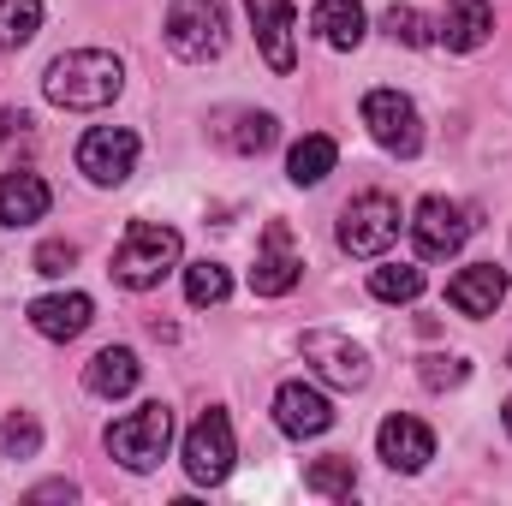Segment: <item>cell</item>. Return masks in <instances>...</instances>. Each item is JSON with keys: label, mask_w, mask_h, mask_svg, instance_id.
I'll return each mask as SVG.
<instances>
[{"label": "cell", "mask_w": 512, "mask_h": 506, "mask_svg": "<svg viewBox=\"0 0 512 506\" xmlns=\"http://www.w3.org/2000/svg\"><path fill=\"white\" fill-rule=\"evenodd\" d=\"M42 447V423L30 411H6L0 417V459H36Z\"/></svg>", "instance_id": "484cf974"}, {"label": "cell", "mask_w": 512, "mask_h": 506, "mask_svg": "<svg viewBox=\"0 0 512 506\" xmlns=\"http://www.w3.org/2000/svg\"><path fill=\"white\" fill-rule=\"evenodd\" d=\"M256 30V48L274 72H292L298 66V48H292V0H245Z\"/></svg>", "instance_id": "9a60e30c"}, {"label": "cell", "mask_w": 512, "mask_h": 506, "mask_svg": "<svg viewBox=\"0 0 512 506\" xmlns=\"http://www.w3.org/2000/svg\"><path fill=\"white\" fill-rule=\"evenodd\" d=\"M268 143H274V114H239L227 131V149H239V155H262Z\"/></svg>", "instance_id": "83f0119b"}, {"label": "cell", "mask_w": 512, "mask_h": 506, "mask_svg": "<svg viewBox=\"0 0 512 506\" xmlns=\"http://www.w3.org/2000/svg\"><path fill=\"white\" fill-rule=\"evenodd\" d=\"M304 489H310V495H328V501H346V495L358 489V465H352L346 453H328V459H316V465L304 471Z\"/></svg>", "instance_id": "7402d4cb"}, {"label": "cell", "mask_w": 512, "mask_h": 506, "mask_svg": "<svg viewBox=\"0 0 512 506\" xmlns=\"http://www.w3.org/2000/svg\"><path fill=\"white\" fill-rule=\"evenodd\" d=\"M167 441H173V411L161 399L126 411L120 423H108V453L126 465V471H155L167 459Z\"/></svg>", "instance_id": "3957f363"}, {"label": "cell", "mask_w": 512, "mask_h": 506, "mask_svg": "<svg viewBox=\"0 0 512 506\" xmlns=\"http://www.w3.org/2000/svg\"><path fill=\"white\" fill-rule=\"evenodd\" d=\"M131 167H137V131H126V126L84 131V143H78V173H84L90 185H126Z\"/></svg>", "instance_id": "30bf717a"}, {"label": "cell", "mask_w": 512, "mask_h": 506, "mask_svg": "<svg viewBox=\"0 0 512 506\" xmlns=\"http://www.w3.org/2000/svg\"><path fill=\"white\" fill-rule=\"evenodd\" d=\"M382 24H387V36H393V42H405V48H429V42H435L429 18H423L417 6H387Z\"/></svg>", "instance_id": "4316f807"}, {"label": "cell", "mask_w": 512, "mask_h": 506, "mask_svg": "<svg viewBox=\"0 0 512 506\" xmlns=\"http://www.w3.org/2000/svg\"><path fill=\"white\" fill-rule=\"evenodd\" d=\"M364 126L382 143L387 155H417L423 149V120H417V102L399 96V90H370L364 96Z\"/></svg>", "instance_id": "ba28073f"}, {"label": "cell", "mask_w": 512, "mask_h": 506, "mask_svg": "<svg viewBox=\"0 0 512 506\" xmlns=\"http://www.w3.org/2000/svg\"><path fill=\"white\" fill-rule=\"evenodd\" d=\"M399 239V203L387 191H364L340 209V251L346 256H382Z\"/></svg>", "instance_id": "8992f818"}, {"label": "cell", "mask_w": 512, "mask_h": 506, "mask_svg": "<svg viewBox=\"0 0 512 506\" xmlns=\"http://www.w3.org/2000/svg\"><path fill=\"white\" fill-rule=\"evenodd\" d=\"M298 346H304V364H316V376L328 381V387L358 393V387L370 381V352H364V346H352V340H346V334H334V328H310Z\"/></svg>", "instance_id": "9c48e42d"}, {"label": "cell", "mask_w": 512, "mask_h": 506, "mask_svg": "<svg viewBox=\"0 0 512 506\" xmlns=\"http://www.w3.org/2000/svg\"><path fill=\"white\" fill-rule=\"evenodd\" d=\"M507 364H512V346H507Z\"/></svg>", "instance_id": "836d02e7"}, {"label": "cell", "mask_w": 512, "mask_h": 506, "mask_svg": "<svg viewBox=\"0 0 512 506\" xmlns=\"http://www.w3.org/2000/svg\"><path fill=\"white\" fill-rule=\"evenodd\" d=\"M501 298H507V268H495V262H471L447 280V304L459 316H495Z\"/></svg>", "instance_id": "2e32d148"}, {"label": "cell", "mask_w": 512, "mask_h": 506, "mask_svg": "<svg viewBox=\"0 0 512 506\" xmlns=\"http://www.w3.org/2000/svg\"><path fill=\"white\" fill-rule=\"evenodd\" d=\"M334 161H340V143H334L328 131H310V137L292 143V155H286V179H292V185H322V179L334 173Z\"/></svg>", "instance_id": "44dd1931"}, {"label": "cell", "mask_w": 512, "mask_h": 506, "mask_svg": "<svg viewBox=\"0 0 512 506\" xmlns=\"http://www.w3.org/2000/svg\"><path fill=\"white\" fill-rule=\"evenodd\" d=\"M370 292L382 304H411V298H423V268L417 262H382L370 274Z\"/></svg>", "instance_id": "603a6c76"}, {"label": "cell", "mask_w": 512, "mask_h": 506, "mask_svg": "<svg viewBox=\"0 0 512 506\" xmlns=\"http://www.w3.org/2000/svg\"><path fill=\"white\" fill-rule=\"evenodd\" d=\"M179 256H185V239H179L173 227H161V221H131L108 274H114L126 292H149V286H161V280L179 268Z\"/></svg>", "instance_id": "7a4b0ae2"}, {"label": "cell", "mask_w": 512, "mask_h": 506, "mask_svg": "<svg viewBox=\"0 0 512 506\" xmlns=\"http://www.w3.org/2000/svg\"><path fill=\"white\" fill-rule=\"evenodd\" d=\"M24 316H30V328H36L42 340H60V346H66V340H78V334L96 322V304H90V292H48V298H36Z\"/></svg>", "instance_id": "4fadbf2b"}, {"label": "cell", "mask_w": 512, "mask_h": 506, "mask_svg": "<svg viewBox=\"0 0 512 506\" xmlns=\"http://www.w3.org/2000/svg\"><path fill=\"white\" fill-rule=\"evenodd\" d=\"M12 131L24 137V131H30V114H12V108H6V114H0V137H12Z\"/></svg>", "instance_id": "1f68e13d"}, {"label": "cell", "mask_w": 512, "mask_h": 506, "mask_svg": "<svg viewBox=\"0 0 512 506\" xmlns=\"http://www.w3.org/2000/svg\"><path fill=\"white\" fill-rule=\"evenodd\" d=\"M42 30V0H0V48L18 54Z\"/></svg>", "instance_id": "cb8c5ba5"}, {"label": "cell", "mask_w": 512, "mask_h": 506, "mask_svg": "<svg viewBox=\"0 0 512 506\" xmlns=\"http://www.w3.org/2000/svg\"><path fill=\"white\" fill-rule=\"evenodd\" d=\"M417 376H423V387H435V393H441V387H459V381L471 376V364H465V358H441V352H435V358H423V370H417Z\"/></svg>", "instance_id": "f1b7e54d"}, {"label": "cell", "mask_w": 512, "mask_h": 506, "mask_svg": "<svg viewBox=\"0 0 512 506\" xmlns=\"http://www.w3.org/2000/svg\"><path fill=\"white\" fill-rule=\"evenodd\" d=\"M405 227H411V245H417L423 262H441V256L465 251V239L477 233V209L447 203V197H423V203H417V215H411Z\"/></svg>", "instance_id": "277c9868"}, {"label": "cell", "mask_w": 512, "mask_h": 506, "mask_svg": "<svg viewBox=\"0 0 512 506\" xmlns=\"http://www.w3.org/2000/svg\"><path fill=\"white\" fill-rule=\"evenodd\" d=\"M72 495H78V489H72V483H42V489H36V495H30V501H72Z\"/></svg>", "instance_id": "4dcf8cb0"}, {"label": "cell", "mask_w": 512, "mask_h": 506, "mask_svg": "<svg viewBox=\"0 0 512 506\" xmlns=\"http://www.w3.org/2000/svg\"><path fill=\"white\" fill-rule=\"evenodd\" d=\"M48 203H54V191H48L42 173H6V179H0V221H6V227H30V221H42Z\"/></svg>", "instance_id": "ffe728a7"}, {"label": "cell", "mask_w": 512, "mask_h": 506, "mask_svg": "<svg viewBox=\"0 0 512 506\" xmlns=\"http://www.w3.org/2000/svg\"><path fill=\"white\" fill-rule=\"evenodd\" d=\"M489 36H495L489 0H447V12H441V24H435V42H447L453 54H477Z\"/></svg>", "instance_id": "e0dca14e"}, {"label": "cell", "mask_w": 512, "mask_h": 506, "mask_svg": "<svg viewBox=\"0 0 512 506\" xmlns=\"http://www.w3.org/2000/svg\"><path fill=\"white\" fill-rule=\"evenodd\" d=\"M42 90H48V102L66 108V114H96V108H108V102L126 90V66H120V54H108V48H72V54H60V60L48 66Z\"/></svg>", "instance_id": "6da1fadb"}, {"label": "cell", "mask_w": 512, "mask_h": 506, "mask_svg": "<svg viewBox=\"0 0 512 506\" xmlns=\"http://www.w3.org/2000/svg\"><path fill=\"white\" fill-rule=\"evenodd\" d=\"M501 423H507V435H512V399H507V405H501Z\"/></svg>", "instance_id": "d6a6232c"}, {"label": "cell", "mask_w": 512, "mask_h": 506, "mask_svg": "<svg viewBox=\"0 0 512 506\" xmlns=\"http://www.w3.org/2000/svg\"><path fill=\"white\" fill-rule=\"evenodd\" d=\"M167 48L179 60H215L227 48V12H221V0H173L167 6Z\"/></svg>", "instance_id": "5b68a950"}, {"label": "cell", "mask_w": 512, "mask_h": 506, "mask_svg": "<svg viewBox=\"0 0 512 506\" xmlns=\"http://www.w3.org/2000/svg\"><path fill=\"white\" fill-rule=\"evenodd\" d=\"M72 262H78V251H72L66 239H48V245L36 251V274H66Z\"/></svg>", "instance_id": "f546056e"}, {"label": "cell", "mask_w": 512, "mask_h": 506, "mask_svg": "<svg viewBox=\"0 0 512 506\" xmlns=\"http://www.w3.org/2000/svg\"><path fill=\"white\" fill-rule=\"evenodd\" d=\"M143 376V364H137V352L131 346H102L90 364H84V387L96 393V399H126L131 387Z\"/></svg>", "instance_id": "ac0fdd59"}, {"label": "cell", "mask_w": 512, "mask_h": 506, "mask_svg": "<svg viewBox=\"0 0 512 506\" xmlns=\"http://www.w3.org/2000/svg\"><path fill=\"white\" fill-rule=\"evenodd\" d=\"M274 423H280L292 441H316V435L334 429V405H328V393L310 387V381H280V393H274Z\"/></svg>", "instance_id": "8fae6325"}, {"label": "cell", "mask_w": 512, "mask_h": 506, "mask_svg": "<svg viewBox=\"0 0 512 506\" xmlns=\"http://www.w3.org/2000/svg\"><path fill=\"white\" fill-rule=\"evenodd\" d=\"M227 471H233V423H227V411H203L185 429V477L215 489V483H227Z\"/></svg>", "instance_id": "52a82bcc"}, {"label": "cell", "mask_w": 512, "mask_h": 506, "mask_svg": "<svg viewBox=\"0 0 512 506\" xmlns=\"http://www.w3.org/2000/svg\"><path fill=\"white\" fill-rule=\"evenodd\" d=\"M227 292H233V274H227L221 262H191V268H185V298H191L197 310L227 304Z\"/></svg>", "instance_id": "d4e9b609"}, {"label": "cell", "mask_w": 512, "mask_h": 506, "mask_svg": "<svg viewBox=\"0 0 512 506\" xmlns=\"http://www.w3.org/2000/svg\"><path fill=\"white\" fill-rule=\"evenodd\" d=\"M298 280H304V262L292 251L286 221H268L262 227V256H256V268H251V292L256 298H286Z\"/></svg>", "instance_id": "7c38bea8"}, {"label": "cell", "mask_w": 512, "mask_h": 506, "mask_svg": "<svg viewBox=\"0 0 512 506\" xmlns=\"http://www.w3.org/2000/svg\"><path fill=\"white\" fill-rule=\"evenodd\" d=\"M310 30H316L328 48L352 54V48L364 42L370 18H364V6H358V0H316V6H310Z\"/></svg>", "instance_id": "d6986e66"}, {"label": "cell", "mask_w": 512, "mask_h": 506, "mask_svg": "<svg viewBox=\"0 0 512 506\" xmlns=\"http://www.w3.org/2000/svg\"><path fill=\"white\" fill-rule=\"evenodd\" d=\"M376 453H382L393 471H405V477H417L429 459H435V435H429V423H417V417H387L382 429H376Z\"/></svg>", "instance_id": "5bb4252c"}]
</instances>
